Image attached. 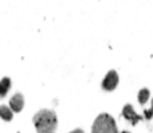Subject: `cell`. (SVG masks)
Wrapping results in <instances>:
<instances>
[{
    "label": "cell",
    "mask_w": 153,
    "mask_h": 133,
    "mask_svg": "<svg viewBox=\"0 0 153 133\" xmlns=\"http://www.w3.org/2000/svg\"><path fill=\"white\" fill-rule=\"evenodd\" d=\"M69 133H84L82 129H75V130H72V132H69Z\"/></svg>",
    "instance_id": "30bf717a"
},
{
    "label": "cell",
    "mask_w": 153,
    "mask_h": 133,
    "mask_svg": "<svg viewBox=\"0 0 153 133\" xmlns=\"http://www.w3.org/2000/svg\"><path fill=\"white\" fill-rule=\"evenodd\" d=\"M0 117L4 121H11L13 119V111L7 106H0Z\"/></svg>",
    "instance_id": "52a82bcc"
},
{
    "label": "cell",
    "mask_w": 153,
    "mask_h": 133,
    "mask_svg": "<svg viewBox=\"0 0 153 133\" xmlns=\"http://www.w3.org/2000/svg\"><path fill=\"white\" fill-rule=\"evenodd\" d=\"M10 87H11V81L8 77H4L3 80L0 81V99H3L7 95Z\"/></svg>",
    "instance_id": "8992f818"
},
{
    "label": "cell",
    "mask_w": 153,
    "mask_h": 133,
    "mask_svg": "<svg viewBox=\"0 0 153 133\" xmlns=\"http://www.w3.org/2000/svg\"><path fill=\"white\" fill-rule=\"evenodd\" d=\"M121 117H123V118H126V119H128V121H131L132 125H137V122L142 119V117H139L138 114H135V112H134L131 104H126L124 106L123 112H121Z\"/></svg>",
    "instance_id": "5b68a950"
},
{
    "label": "cell",
    "mask_w": 153,
    "mask_h": 133,
    "mask_svg": "<svg viewBox=\"0 0 153 133\" xmlns=\"http://www.w3.org/2000/svg\"><path fill=\"white\" fill-rule=\"evenodd\" d=\"M148 99H149V89L143 88V89H141V92L138 93V100H139V103H141V106L145 104Z\"/></svg>",
    "instance_id": "ba28073f"
},
{
    "label": "cell",
    "mask_w": 153,
    "mask_h": 133,
    "mask_svg": "<svg viewBox=\"0 0 153 133\" xmlns=\"http://www.w3.org/2000/svg\"><path fill=\"white\" fill-rule=\"evenodd\" d=\"M33 123L37 133H55L58 126L57 114L53 110L43 109L33 115Z\"/></svg>",
    "instance_id": "6da1fadb"
},
{
    "label": "cell",
    "mask_w": 153,
    "mask_h": 133,
    "mask_svg": "<svg viewBox=\"0 0 153 133\" xmlns=\"http://www.w3.org/2000/svg\"><path fill=\"white\" fill-rule=\"evenodd\" d=\"M24 103H25V100H24V95L22 93H15L13 98H11L10 100V109L13 112H19L22 109H24Z\"/></svg>",
    "instance_id": "277c9868"
},
{
    "label": "cell",
    "mask_w": 153,
    "mask_h": 133,
    "mask_svg": "<svg viewBox=\"0 0 153 133\" xmlns=\"http://www.w3.org/2000/svg\"><path fill=\"white\" fill-rule=\"evenodd\" d=\"M117 84H119L117 73H116V70H111L105 76V78H103V81H102V89L106 92H111V91H113V89H116Z\"/></svg>",
    "instance_id": "3957f363"
},
{
    "label": "cell",
    "mask_w": 153,
    "mask_h": 133,
    "mask_svg": "<svg viewBox=\"0 0 153 133\" xmlns=\"http://www.w3.org/2000/svg\"><path fill=\"white\" fill-rule=\"evenodd\" d=\"M91 133H119L114 118L108 112L100 114L93 123Z\"/></svg>",
    "instance_id": "7a4b0ae2"
},
{
    "label": "cell",
    "mask_w": 153,
    "mask_h": 133,
    "mask_svg": "<svg viewBox=\"0 0 153 133\" xmlns=\"http://www.w3.org/2000/svg\"><path fill=\"white\" fill-rule=\"evenodd\" d=\"M123 133H130V132H123Z\"/></svg>",
    "instance_id": "8fae6325"
},
{
    "label": "cell",
    "mask_w": 153,
    "mask_h": 133,
    "mask_svg": "<svg viewBox=\"0 0 153 133\" xmlns=\"http://www.w3.org/2000/svg\"><path fill=\"white\" fill-rule=\"evenodd\" d=\"M143 114H145V115H143V118H145L146 121L152 119V117H153V99H152V109H150V110H145V111H143Z\"/></svg>",
    "instance_id": "9c48e42d"
}]
</instances>
